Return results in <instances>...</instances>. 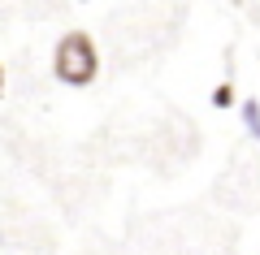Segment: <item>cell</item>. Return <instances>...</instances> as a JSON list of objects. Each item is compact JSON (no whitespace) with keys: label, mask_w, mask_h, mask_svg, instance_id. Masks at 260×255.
<instances>
[{"label":"cell","mask_w":260,"mask_h":255,"mask_svg":"<svg viewBox=\"0 0 260 255\" xmlns=\"http://www.w3.org/2000/svg\"><path fill=\"white\" fill-rule=\"evenodd\" d=\"M52 74H56L61 82H70V87H87V82H95V74H100V52H95L91 35L70 30V35L56 39Z\"/></svg>","instance_id":"6da1fadb"},{"label":"cell","mask_w":260,"mask_h":255,"mask_svg":"<svg viewBox=\"0 0 260 255\" xmlns=\"http://www.w3.org/2000/svg\"><path fill=\"white\" fill-rule=\"evenodd\" d=\"M243 121H247V134L260 138V104L256 100H243Z\"/></svg>","instance_id":"7a4b0ae2"},{"label":"cell","mask_w":260,"mask_h":255,"mask_svg":"<svg viewBox=\"0 0 260 255\" xmlns=\"http://www.w3.org/2000/svg\"><path fill=\"white\" fill-rule=\"evenodd\" d=\"M213 104H217V108H230V104H234V82H221V87H217Z\"/></svg>","instance_id":"3957f363"},{"label":"cell","mask_w":260,"mask_h":255,"mask_svg":"<svg viewBox=\"0 0 260 255\" xmlns=\"http://www.w3.org/2000/svg\"><path fill=\"white\" fill-rule=\"evenodd\" d=\"M0 95H5V65H0Z\"/></svg>","instance_id":"277c9868"}]
</instances>
